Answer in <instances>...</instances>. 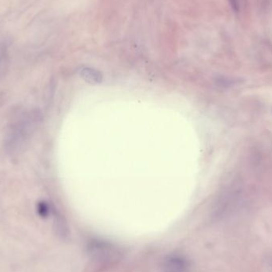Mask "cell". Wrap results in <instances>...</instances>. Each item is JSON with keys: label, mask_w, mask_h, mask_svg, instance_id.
<instances>
[{"label": "cell", "mask_w": 272, "mask_h": 272, "mask_svg": "<svg viewBox=\"0 0 272 272\" xmlns=\"http://www.w3.org/2000/svg\"><path fill=\"white\" fill-rule=\"evenodd\" d=\"M190 267V261L178 253L169 254L161 263L162 272H189Z\"/></svg>", "instance_id": "7a4b0ae2"}, {"label": "cell", "mask_w": 272, "mask_h": 272, "mask_svg": "<svg viewBox=\"0 0 272 272\" xmlns=\"http://www.w3.org/2000/svg\"><path fill=\"white\" fill-rule=\"evenodd\" d=\"M231 6L233 8L235 12H239V1L238 0H229Z\"/></svg>", "instance_id": "5b68a950"}, {"label": "cell", "mask_w": 272, "mask_h": 272, "mask_svg": "<svg viewBox=\"0 0 272 272\" xmlns=\"http://www.w3.org/2000/svg\"><path fill=\"white\" fill-rule=\"evenodd\" d=\"M80 75L88 83L97 85L102 82V74L99 72L98 70L89 67H83L80 70Z\"/></svg>", "instance_id": "3957f363"}, {"label": "cell", "mask_w": 272, "mask_h": 272, "mask_svg": "<svg viewBox=\"0 0 272 272\" xmlns=\"http://www.w3.org/2000/svg\"><path fill=\"white\" fill-rule=\"evenodd\" d=\"M88 251L92 259L100 264H112L120 256V252L115 245L104 240L95 239L89 242Z\"/></svg>", "instance_id": "6da1fadb"}, {"label": "cell", "mask_w": 272, "mask_h": 272, "mask_svg": "<svg viewBox=\"0 0 272 272\" xmlns=\"http://www.w3.org/2000/svg\"><path fill=\"white\" fill-rule=\"evenodd\" d=\"M38 214L42 217H46L49 214V207L45 202H41L38 206Z\"/></svg>", "instance_id": "277c9868"}]
</instances>
